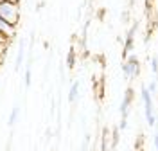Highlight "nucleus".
<instances>
[{"label":"nucleus","instance_id":"f257e3e1","mask_svg":"<svg viewBox=\"0 0 158 151\" xmlns=\"http://www.w3.org/2000/svg\"><path fill=\"white\" fill-rule=\"evenodd\" d=\"M0 18L16 27L20 23V4H13L7 0L0 2Z\"/></svg>","mask_w":158,"mask_h":151},{"label":"nucleus","instance_id":"f03ea898","mask_svg":"<svg viewBox=\"0 0 158 151\" xmlns=\"http://www.w3.org/2000/svg\"><path fill=\"white\" fill-rule=\"evenodd\" d=\"M122 74H124L126 79H133V78H137L140 74V61H138L137 56L129 54L128 58L124 60V63H122Z\"/></svg>","mask_w":158,"mask_h":151},{"label":"nucleus","instance_id":"7ed1b4c3","mask_svg":"<svg viewBox=\"0 0 158 151\" xmlns=\"http://www.w3.org/2000/svg\"><path fill=\"white\" fill-rule=\"evenodd\" d=\"M133 99H135V90L129 86V88H126L124 97H122V103H120V115H122V119H128L129 108H131V104H133Z\"/></svg>","mask_w":158,"mask_h":151},{"label":"nucleus","instance_id":"20e7f679","mask_svg":"<svg viewBox=\"0 0 158 151\" xmlns=\"http://www.w3.org/2000/svg\"><path fill=\"white\" fill-rule=\"evenodd\" d=\"M135 32H137V23L131 25L128 31V34H126L124 47H122V58H128L129 54H131V50H133V47H135Z\"/></svg>","mask_w":158,"mask_h":151},{"label":"nucleus","instance_id":"39448f33","mask_svg":"<svg viewBox=\"0 0 158 151\" xmlns=\"http://www.w3.org/2000/svg\"><path fill=\"white\" fill-rule=\"evenodd\" d=\"M0 32H4L9 40H13L15 36H16V27L15 25H11V23H7L6 20H2L0 18Z\"/></svg>","mask_w":158,"mask_h":151},{"label":"nucleus","instance_id":"423d86ee","mask_svg":"<svg viewBox=\"0 0 158 151\" xmlns=\"http://www.w3.org/2000/svg\"><path fill=\"white\" fill-rule=\"evenodd\" d=\"M23 58H25V41L22 40L20 41V47H18V54H16V63H15V70H20L22 69V63H23Z\"/></svg>","mask_w":158,"mask_h":151},{"label":"nucleus","instance_id":"0eeeda50","mask_svg":"<svg viewBox=\"0 0 158 151\" xmlns=\"http://www.w3.org/2000/svg\"><path fill=\"white\" fill-rule=\"evenodd\" d=\"M79 97V81H74L69 90V103H76Z\"/></svg>","mask_w":158,"mask_h":151},{"label":"nucleus","instance_id":"6e6552de","mask_svg":"<svg viewBox=\"0 0 158 151\" xmlns=\"http://www.w3.org/2000/svg\"><path fill=\"white\" fill-rule=\"evenodd\" d=\"M76 60H77L76 47H70V49H69V54H67V67H69V69H74V67H76Z\"/></svg>","mask_w":158,"mask_h":151},{"label":"nucleus","instance_id":"1a4fd4ad","mask_svg":"<svg viewBox=\"0 0 158 151\" xmlns=\"http://www.w3.org/2000/svg\"><path fill=\"white\" fill-rule=\"evenodd\" d=\"M18 117H20V106L16 104V106H13V110H11V113H9L7 126H15V124H16V121H18Z\"/></svg>","mask_w":158,"mask_h":151},{"label":"nucleus","instance_id":"9d476101","mask_svg":"<svg viewBox=\"0 0 158 151\" xmlns=\"http://www.w3.org/2000/svg\"><path fill=\"white\" fill-rule=\"evenodd\" d=\"M31 83H32V70H31V65L25 69V76H23V85H25V88H29Z\"/></svg>","mask_w":158,"mask_h":151},{"label":"nucleus","instance_id":"9b49d317","mask_svg":"<svg viewBox=\"0 0 158 151\" xmlns=\"http://www.w3.org/2000/svg\"><path fill=\"white\" fill-rule=\"evenodd\" d=\"M110 131L104 130L102 131V151H110Z\"/></svg>","mask_w":158,"mask_h":151},{"label":"nucleus","instance_id":"f8f14e48","mask_svg":"<svg viewBox=\"0 0 158 151\" xmlns=\"http://www.w3.org/2000/svg\"><path fill=\"white\" fill-rule=\"evenodd\" d=\"M151 70H153L155 76H158V58H156V56H155V58H151Z\"/></svg>","mask_w":158,"mask_h":151},{"label":"nucleus","instance_id":"ddd939ff","mask_svg":"<svg viewBox=\"0 0 158 151\" xmlns=\"http://www.w3.org/2000/svg\"><path fill=\"white\" fill-rule=\"evenodd\" d=\"M148 90H149L151 95H155V94H156V81H151V85L148 86Z\"/></svg>","mask_w":158,"mask_h":151},{"label":"nucleus","instance_id":"4468645a","mask_svg":"<svg viewBox=\"0 0 158 151\" xmlns=\"http://www.w3.org/2000/svg\"><path fill=\"white\" fill-rule=\"evenodd\" d=\"M118 142V130H113V133H111V144L115 146Z\"/></svg>","mask_w":158,"mask_h":151},{"label":"nucleus","instance_id":"2eb2a0df","mask_svg":"<svg viewBox=\"0 0 158 151\" xmlns=\"http://www.w3.org/2000/svg\"><path fill=\"white\" fill-rule=\"evenodd\" d=\"M88 144H90V133H86V135H85V142H83V149L81 151H86Z\"/></svg>","mask_w":158,"mask_h":151},{"label":"nucleus","instance_id":"dca6fc26","mask_svg":"<svg viewBox=\"0 0 158 151\" xmlns=\"http://www.w3.org/2000/svg\"><path fill=\"white\" fill-rule=\"evenodd\" d=\"M128 128V119H120V124H118V130H126Z\"/></svg>","mask_w":158,"mask_h":151},{"label":"nucleus","instance_id":"f3484780","mask_svg":"<svg viewBox=\"0 0 158 151\" xmlns=\"http://www.w3.org/2000/svg\"><path fill=\"white\" fill-rule=\"evenodd\" d=\"M153 142H155V149L158 151V135H155V139H153Z\"/></svg>","mask_w":158,"mask_h":151},{"label":"nucleus","instance_id":"a211bd4d","mask_svg":"<svg viewBox=\"0 0 158 151\" xmlns=\"http://www.w3.org/2000/svg\"><path fill=\"white\" fill-rule=\"evenodd\" d=\"M7 2H13V4H20V0H7Z\"/></svg>","mask_w":158,"mask_h":151},{"label":"nucleus","instance_id":"6ab92c4d","mask_svg":"<svg viewBox=\"0 0 158 151\" xmlns=\"http://www.w3.org/2000/svg\"><path fill=\"white\" fill-rule=\"evenodd\" d=\"M0 2H4V0H0Z\"/></svg>","mask_w":158,"mask_h":151},{"label":"nucleus","instance_id":"aec40b11","mask_svg":"<svg viewBox=\"0 0 158 151\" xmlns=\"http://www.w3.org/2000/svg\"><path fill=\"white\" fill-rule=\"evenodd\" d=\"M156 58H158V56H156Z\"/></svg>","mask_w":158,"mask_h":151}]
</instances>
